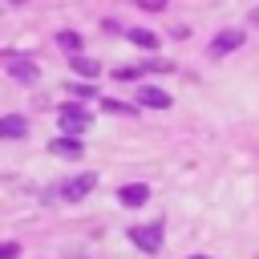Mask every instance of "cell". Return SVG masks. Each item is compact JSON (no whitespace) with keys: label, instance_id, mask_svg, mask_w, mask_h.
Listing matches in <instances>:
<instances>
[{"label":"cell","instance_id":"15","mask_svg":"<svg viewBox=\"0 0 259 259\" xmlns=\"http://www.w3.org/2000/svg\"><path fill=\"white\" fill-rule=\"evenodd\" d=\"M101 109H109V113H134V109L121 105V101H101Z\"/></svg>","mask_w":259,"mask_h":259},{"label":"cell","instance_id":"13","mask_svg":"<svg viewBox=\"0 0 259 259\" xmlns=\"http://www.w3.org/2000/svg\"><path fill=\"white\" fill-rule=\"evenodd\" d=\"M113 77H117V81H138V77H142V69H138V65H125V69H117Z\"/></svg>","mask_w":259,"mask_h":259},{"label":"cell","instance_id":"19","mask_svg":"<svg viewBox=\"0 0 259 259\" xmlns=\"http://www.w3.org/2000/svg\"><path fill=\"white\" fill-rule=\"evenodd\" d=\"M186 259H206V255H186Z\"/></svg>","mask_w":259,"mask_h":259},{"label":"cell","instance_id":"11","mask_svg":"<svg viewBox=\"0 0 259 259\" xmlns=\"http://www.w3.org/2000/svg\"><path fill=\"white\" fill-rule=\"evenodd\" d=\"M73 73H81V77H97V73H101V65H97V61H89V57H73Z\"/></svg>","mask_w":259,"mask_h":259},{"label":"cell","instance_id":"3","mask_svg":"<svg viewBox=\"0 0 259 259\" xmlns=\"http://www.w3.org/2000/svg\"><path fill=\"white\" fill-rule=\"evenodd\" d=\"M93 186H97V174H77V178H69V182L61 186V198H65V202H81Z\"/></svg>","mask_w":259,"mask_h":259},{"label":"cell","instance_id":"8","mask_svg":"<svg viewBox=\"0 0 259 259\" xmlns=\"http://www.w3.org/2000/svg\"><path fill=\"white\" fill-rule=\"evenodd\" d=\"M24 130H28V121H24L20 113L0 117V138H24Z\"/></svg>","mask_w":259,"mask_h":259},{"label":"cell","instance_id":"12","mask_svg":"<svg viewBox=\"0 0 259 259\" xmlns=\"http://www.w3.org/2000/svg\"><path fill=\"white\" fill-rule=\"evenodd\" d=\"M57 45H61L65 53H77V49H81V36H77V32H61V36H57Z\"/></svg>","mask_w":259,"mask_h":259},{"label":"cell","instance_id":"18","mask_svg":"<svg viewBox=\"0 0 259 259\" xmlns=\"http://www.w3.org/2000/svg\"><path fill=\"white\" fill-rule=\"evenodd\" d=\"M247 20H251V24L259 28V8H251V16H247Z\"/></svg>","mask_w":259,"mask_h":259},{"label":"cell","instance_id":"9","mask_svg":"<svg viewBox=\"0 0 259 259\" xmlns=\"http://www.w3.org/2000/svg\"><path fill=\"white\" fill-rule=\"evenodd\" d=\"M8 69H12V77H16V81H24V85H28V81H36V65H32V61H12Z\"/></svg>","mask_w":259,"mask_h":259},{"label":"cell","instance_id":"1","mask_svg":"<svg viewBox=\"0 0 259 259\" xmlns=\"http://www.w3.org/2000/svg\"><path fill=\"white\" fill-rule=\"evenodd\" d=\"M125 235H130V243H134L138 251H146V255H154V251L162 247V223H142V227H130Z\"/></svg>","mask_w":259,"mask_h":259},{"label":"cell","instance_id":"7","mask_svg":"<svg viewBox=\"0 0 259 259\" xmlns=\"http://www.w3.org/2000/svg\"><path fill=\"white\" fill-rule=\"evenodd\" d=\"M117 198H121L125 206H142V202L150 198V186H146V182H130V186L117 190Z\"/></svg>","mask_w":259,"mask_h":259},{"label":"cell","instance_id":"6","mask_svg":"<svg viewBox=\"0 0 259 259\" xmlns=\"http://www.w3.org/2000/svg\"><path fill=\"white\" fill-rule=\"evenodd\" d=\"M239 45H243V32L227 28V32H219V36L210 40V53H214V57H223V53H231V49H239Z\"/></svg>","mask_w":259,"mask_h":259},{"label":"cell","instance_id":"4","mask_svg":"<svg viewBox=\"0 0 259 259\" xmlns=\"http://www.w3.org/2000/svg\"><path fill=\"white\" fill-rule=\"evenodd\" d=\"M49 150H53L57 158H81V154H85V146H81L73 134H61V138H53V142H49Z\"/></svg>","mask_w":259,"mask_h":259},{"label":"cell","instance_id":"5","mask_svg":"<svg viewBox=\"0 0 259 259\" xmlns=\"http://www.w3.org/2000/svg\"><path fill=\"white\" fill-rule=\"evenodd\" d=\"M138 101H142L146 109H170V93H162V89H154V85H142V89H138Z\"/></svg>","mask_w":259,"mask_h":259},{"label":"cell","instance_id":"16","mask_svg":"<svg viewBox=\"0 0 259 259\" xmlns=\"http://www.w3.org/2000/svg\"><path fill=\"white\" fill-rule=\"evenodd\" d=\"M69 89H73L77 97H93V93H97V89H89V85H69Z\"/></svg>","mask_w":259,"mask_h":259},{"label":"cell","instance_id":"2","mask_svg":"<svg viewBox=\"0 0 259 259\" xmlns=\"http://www.w3.org/2000/svg\"><path fill=\"white\" fill-rule=\"evenodd\" d=\"M57 121H61V130H65V134H73V138L89 130V113H85L81 105H61V113H57Z\"/></svg>","mask_w":259,"mask_h":259},{"label":"cell","instance_id":"17","mask_svg":"<svg viewBox=\"0 0 259 259\" xmlns=\"http://www.w3.org/2000/svg\"><path fill=\"white\" fill-rule=\"evenodd\" d=\"M142 8H150V12H158V8H166V0H138Z\"/></svg>","mask_w":259,"mask_h":259},{"label":"cell","instance_id":"10","mask_svg":"<svg viewBox=\"0 0 259 259\" xmlns=\"http://www.w3.org/2000/svg\"><path fill=\"white\" fill-rule=\"evenodd\" d=\"M130 40L142 45V49H154V45H158V32H150V28H130Z\"/></svg>","mask_w":259,"mask_h":259},{"label":"cell","instance_id":"14","mask_svg":"<svg viewBox=\"0 0 259 259\" xmlns=\"http://www.w3.org/2000/svg\"><path fill=\"white\" fill-rule=\"evenodd\" d=\"M20 255V243H0V259H16Z\"/></svg>","mask_w":259,"mask_h":259}]
</instances>
